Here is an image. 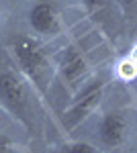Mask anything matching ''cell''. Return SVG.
<instances>
[{
	"instance_id": "obj_7",
	"label": "cell",
	"mask_w": 137,
	"mask_h": 153,
	"mask_svg": "<svg viewBox=\"0 0 137 153\" xmlns=\"http://www.w3.org/2000/svg\"><path fill=\"white\" fill-rule=\"evenodd\" d=\"M117 76H119L121 80H125V82H131L137 76V65L129 57L123 59V61H119V65H117Z\"/></svg>"
},
{
	"instance_id": "obj_9",
	"label": "cell",
	"mask_w": 137,
	"mask_h": 153,
	"mask_svg": "<svg viewBox=\"0 0 137 153\" xmlns=\"http://www.w3.org/2000/svg\"><path fill=\"white\" fill-rule=\"evenodd\" d=\"M80 2H82V6L88 12H92V14H100L111 4V0H80Z\"/></svg>"
},
{
	"instance_id": "obj_8",
	"label": "cell",
	"mask_w": 137,
	"mask_h": 153,
	"mask_svg": "<svg viewBox=\"0 0 137 153\" xmlns=\"http://www.w3.org/2000/svg\"><path fill=\"white\" fill-rule=\"evenodd\" d=\"M117 6L123 10L127 19H135L137 21V0H115Z\"/></svg>"
},
{
	"instance_id": "obj_5",
	"label": "cell",
	"mask_w": 137,
	"mask_h": 153,
	"mask_svg": "<svg viewBox=\"0 0 137 153\" xmlns=\"http://www.w3.org/2000/svg\"><path fill=\"white\" fill-rule=\"evenodd\" d=\"M27 21L31 31H35L41 37H53L61 31V21H59V12L51 2L39 0L29 8Z\"/></svg>"
},
{
	"instance_id": "obj_1",
	"label": "cell",
	"mask_w": 137,
	"mask_h": 153,
	"mask_svg": "<svg viewBox=\"0 0 137 153\" xmlns=\"http://www.w3.org/2000/svg\"><path fill=\"white\" fill-rule=\"evenodd\" d=\"M10 53L14 63L19 65V71L29 82L35 84L39 92H45L49 88L51 63L41 43H37L31 37H14L10 43Z\"/></svg>"
},
{
	"instance_id": "obj_11",
	"label": "cell",
	"mask_w": 137,
	"mask_h": 153,
	"mask_svg": "<svg viewBox=\"0 0 137 153\" xmlns=\"http://www.w3.org/2000/svg\"><path fill=\"white\" fill-rule=\"evenodd\" d=\"M129 59H131V61H133V63L137 65V47L133 49V51H131V55H129Z\"/></svg>"
},
{
	"instance_id": "obj_10",
	"label": "cell",
	"mask_w": 137,
	"mask_h": 153,
	"mask_svg": "<svg viewBox=\"0 0 137 153\" xmlns=\"http://www.w3.org/2000/svg\"><path fill=\"white\" fill-rule=\"evenodd\" d=\"M68 153H98V149L94 145H90V143L76 141V143H70L68 145Z\"/></svg>"
},
{
	"instance_id": "obj_2",
	"label": "cell",
	"mask_w": 137,
	"mask_h": 153,
	"mask_svg": "<svg viewBox=\"0 0 137 153\" xmlns=\"http://www.w3.org/2000/svg\"><path fill=\"white\" fill-rule=\"evenodd\" d=\"M0 104L23 125L29 123V92L19 74L14 71L0 74Z\"/></svg>"
},
{
	"instance_id": "obj_6",
	"label": "cell",
	"mask_w": 137,
	"mask_h": 153,
	"mask_svg": "<svg viewBox=\"0 0 137 153\" xmlns=\"http://www.w3.org/2000/svg\"><path fill=\"white\" fill-rule=\"evenodd\" d=\"M86 70H88V63L80 49L74 45L64 49L59 63H57V74L64 80V84H70V86L82 84V80L86 78Z\"/></svg>"
},
{
	"instance_id": "obj_3",
	"label": "cell",
	"mask_w": 137,
	"mask_h": 153,
	"mask_svg": "<svg viewBox=\"0 0 137 153\" xmlns=\"http://www.w3.org/2000/svg\"><path fill=\"white\" fill-rule=\"evenodd\" d=\"M104 86H106V84H104L103 80H92L90 84H86L80 92H78V96L74 98L72 106L64 112V118H61L66 129H74V127L80 125L88 114H92V112L96 110V106L100 104V100H103Z\"/></svg>"
},
{
	"instance_id": "obj_4",
	"label": "cell",
	"mask_w": 137,
	"mask_h": 153,
	"mask_svg": "<svg viewBox=\"0 0 137 153\" xmlns=\"http://www.w3.org/2000/svg\"><path fill=\"white\" fill-rule=\"evenodd\" d=\"M129 137V118L123 110H109L96 123V139L103 149H119Z\"/></svg>"
}]
</instances>
